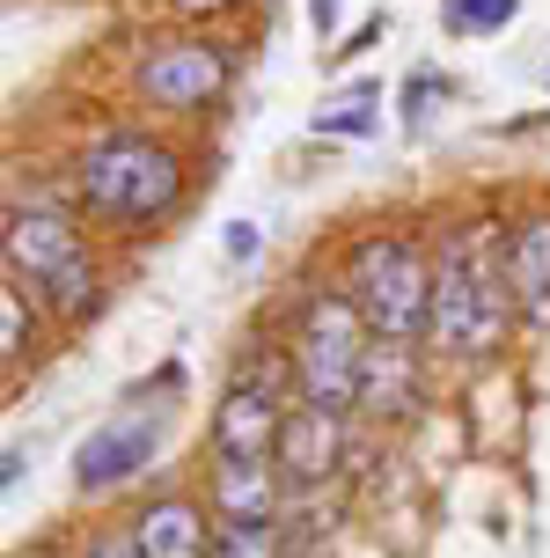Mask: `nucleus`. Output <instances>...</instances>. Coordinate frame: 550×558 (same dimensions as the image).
I'll return each mask as SVG.
<instances>
[{
    "mask_svg": "<svg viewBox=\"0 0 550 558\" xmlns=\"http://www.w3.org/2000/svg\"><path fill=\"white\" fill-rule=\"evenodd\" d=\"M133 536L147 558H213V530H206V507L192 500H155L147 514H133Z\"/></svg>",
    "mask_w": 550,
    "mask_h": 558,
    "instance_id": "f8f14e48",
    "label": "nucleus"
},
{
    "mask_svg": "<svg viewBox=\"0 0 550 558\" xmlns=\"http://www.w3.org/2000/svg\"><path fill=\"white\" fill-rule=\"evenodd\" d=\"M286 390H279V361H243L228 375V390L213 404V456H279L286 434Z\"/></svg>",
    "mask_w": 550,
    "mask_h": 558,
    "instance_id": "423d86ee",
    "label": "nucleus"
},
{
    "mask_svg": "<svg viewBox=\"0 0 550 558\" xmlns=\"http://www.w3.org/2000/svg\"><path fill=\"white\" fill-rule=\"evenodd\" d=\"M88 558H147V551H139V536L125 530V536H96V544H88Z\"/></svg>",
    "mask_w": 550,
    "mask_h": 558,
    "instance_id": "a211bd4d",
    "label": "nucleus"
},
{
    "mask_svg": "<svg viewBox=\"0 0 550 558\" xmlns=\"http://www.w3.org/2000/svg\"><path fill=\"white\" fill-rule=\"evenodd\" d=\"M375 331L353 308V294H308L302 324H294V390L316 412H353L359 404V375H367Z\"/></svg>",
    "mask_w": 550,
    "mask_h": 558,
    "instance_id": "7ed1b4c3",
    "label": "nucleus"
},
{
    "mask_svg": "<svg viewBox=\"0 0 550 558\" xmlns=\"http://www.w3.org/2000/svg\"><path fill=\"white\" fill-rule=\"evenodd\" d=\"M543 82H550V66H543Z\"/></svg>",
    "mask_w": 550,
    "mask_h": 558,
    "instance_id": "4be33fe9",
    "label": "nucleus"
},
{
    "mask_svg": "<svg viewBox=\"0 0 550 558\" xmlns=\"http://www.w3.org/2000/svg\"><path fill=\"white\" fill-rule=\"evenodd\" d=\"M412 404H418L412 353L375 338V353H367V375H359V412H412Z\"/></svg>",
    "mask_w": 550,
    "mask_h": 558,
    "instance_id": "ddd939ff",
    "label": "nucleus"
},
{
    "mask_svg": "<svg viewBox=\"0 0 550 558\" xmlns=\"http://www.w3.org/2000/svg\"><path fill=\"white\" fill-rule=\"evenodd\" d=\"M375 104H382V82L345 88V96H330L316 111V133H375Z\"/></svg>",
    "mask_w": 550,
    "mask_h": 558,
    "instance_id": "4468645a",
    "label": "nucleus"
},
{
    "mask_svg": "<svg viewBox=\"0 0 550 558\" xmlns=\"http://www.w3.org/2000/svg\"><path fill=\"white\" fill-rule=\"evenodd\" d=\"M176 198H184V169L162 140L110 133L82 155V206L103 221H162Z\"/></svg>",
    "mask_w": 550,
    "mask_h": 558,
    "instance_id": "20e7f679",
    "label": "nucleus"
},
{
    "mask_svg": "<svg viewBox=\"0 0 550 558\" xmlns=\"http://www.w3.org/2000/svg\"><path fill=\"white\" fill-rule=\"evenodd\" d=\"M308 15H316V29H330L338 23V0H308Z\"/></svg>",
    "mask_w": 550,
    "mask_h": 558,
    "instance_id": "412c9836",
    "label": "nucleus"
},
{
    "mask_svg": "<svg viewBox=\"0 0 550 558\" xmlns=\"http://www.w3.org/2000/svg\"><path fill=\"white\" fill-rule=\"evenodd\" d=\"M0 353H8V361H23V353H29V316H23V287H8V294H0Z\"/></svg>",
    "mask_w": 550,
    "mask_h": 558,
    "instance_id": "f3484780",
    "label": "nucleus"
},
{
    "mask_svg": "<svg viewBox=\"0 0 550 558\" xmlns=\"http://www.w3.org/2000/svg\"><path fill=\"white\" fill-rule=\"evenodd\" d=\"M506 279H514L522 324L550 331V214H528L506 228Z\"/></svg>",
    "mask_w": 550,
    "mask_h": 558,
    "instance_id": "9d476101",
    "label": "nucleus"
},
{
    "mask_svg": "<svg viewBox=\"0 0 550 558\" xmlns=\"http://www.w3.org/2000/svg\"><path fill=\"white\" fill-rule=\"evenodd\" d=\"M338 456H345V426H338V412L294 404L286 434H279V471L294 477V485H316V477L338 471Z\"/></svg>",
    "mask_w": 550,
    "mask_h": 558,
    "instance_id": "9b49d317",
    "label": "nucleus"
},
{
    "mask_svg": "<svg viewBox=\"0 0 550 558\" xmlns=\"http://www.w3.org/2000/svg\"><path fill=\"white\" fill-rule=\"evenodd\" d=\"M176 15H220V8H235V0H169Z\"/></svg>",
    "mask_w": 550,
    "mask_h": 558,
    "instance_id": "aec40b11",
    "label": "nucleus"
},
{
    "mask_svg": "<svg viewBox=\"0 0 550 558\" xmlns=\"http://www.w3.org/2000/svg\"><path fill=\"white\" fill-rule=\"evenodd\" d=\"M514 8L522 0H448V29H499V23H514Z\"/></svg>",
    "mask_w": 550,
    "mask_h": 558,
    "instance_id": "dca6fc26",
    "label": "nucleus"
},
{
    "mask_svg": "<svg viewBox=\"0 0 550 558\" xmlns=\"http://www.w3.org/2000/svg\"><path fill=\"white\" fill-rule=\"evenodd\" d=\"M155 441H162V412H118V418H103V426L82 441V456H74V485H82V493H118L125 477L147 471Z\"/></svg>",
    "mask_w": 550,
    "mask_h": 558,
    "instance_id": "6e6552de",
    "label": "nucleus"
},
{
    "mask_svg": "<svg viewBox=\"0 0 550 558\" xmlns=\"http://www.w3.org/2000/svg\"><path fill=\"white\" fill-rule=\"evenodd\" d=\"M514 316H522V302H514V279H506L499 221L448 228L433 257V324H426V338L455 361H485V353H499Z\"/></svg>",
    "mask_w": 550,
    "mask_h": 558,
    "instance_id": "f257e3e1",
    "label": "nucleus"
},
{
    "mask_svg": "<svg viewBox=\"0 0 550 558\" xmlns=\"http://www.w3.org/2000/svg\"><path fill=\"white\" fill-rule=\"evenodd\" d=\"M345 294L382 345H412L433 324V257L412 235H367L345 257Z\"/></svg>",
    "mask_w": 550,
    "mask_h": 558,
    "instance_id": "f03ea898",
    "label": "nucleus"
},
{
    "mask_svg": "<svg viewBox=\"0 0 550 558\" xmlns=\"http://www.w3.org/2000/svg\"><path fill=\"white\" fill-rule=\"evenodd\" d=\"M8 272L29 279L52 302V316H66V324L96 316V265H88L82 228L59 206H15L8 214Z\"/></svg>",
    "mask_w": 550,
    "mask_h": 558,
    "instance_id": "39448f33",
    "label": "nucleus"
},
{
    "mask_svg": "<svg viewBox=\"0 0 550 558\" xmlns=\"http://www.w3.org/2000/svg\"><path fill=\"white\" fill-rule=\"evenodd\" d=\"M133 82H139V96L162 104V111H198V104H213L220 88H228V45H192V37L147 45Z\"/></svg>",
    "mask_w": 550,
    "mask_h": 558,
    "instance_id": "0eeeda50",
    "label": "nucleus"
},
{
    "mask_svg": "<svg viewBox=\"0 0 550 558\" xmlns=\"http://www.w3.org/2000/svg\"><path fill=\"white\" fill-rule=\"evenodd\" d=\"M279 456H220L213 463V514L220 522H279Z\"/></svg>",
    "mask_w": 550,
    "mask_h": 558,
    "instance_id": "1a4fd4ad",
    "label": "nucleus"
},
{
    "mask_svg": "<svg viewBox=\"0 0 550 558\" xmlns=\"http://www.w3.org/2000/svg\"><path fill=\"white\" fill-rule=\"evenodd\" d=\"M23 463H29V456H23V441H8V463H0V485H8V493L23 485Z\"/></svg>",
    "mask_w": 550,
    "mask_h": 558,
    "instance_id": "6ab92c4d",
    "label": "nucleus"
},
{
    "mask_svg": "<svg viewBox=\"0 0 550 558\" xmlns=\"http://www.w3.org/2000/svg\"><path fill=\"white\" fill-rule=\"evenodd\" d=\"M213 558H279V522H213Z\"/></svg>",
    "mask_w": 550,
    "mask_h": 558,
    "instance_id": "2eb2a0df",
    "label": "nucleus"
}]
</instances>
